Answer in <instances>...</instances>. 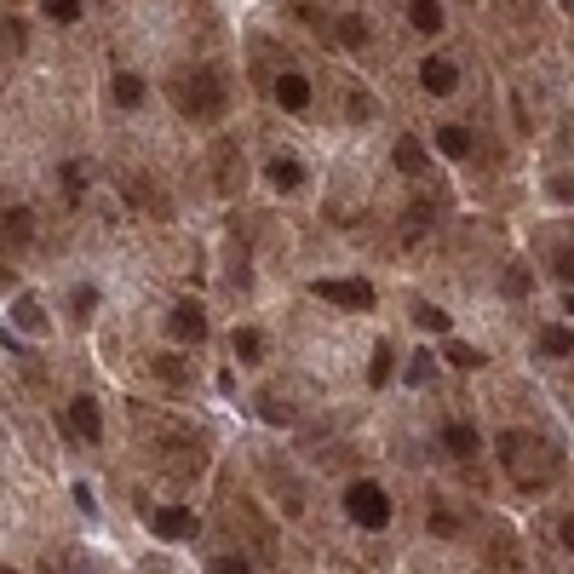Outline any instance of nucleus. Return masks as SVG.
<instances>
[{
    "instance_id": "f257e3e1",
    "label": "nucleus",
    "mask_w": 574,
    "mask_h": 574,
    "mask_svg": "<svg viewBox=\"0 0 574 574\" xmlns=\"http://www.w3.org/2000/svg\"><path fill=\"white\" fill-rule=\"evenodd\" d=\"M224 98H230V87H224V75H218L213 64L185 69V75L173 81V104L185 109V115H195V121H218L224 115Z\"/></svg>"
},
{
    "instance_id": "f03ea898",
    "label": "nucleus",
    "mask_w": 574,
    "mask_h": 574,
    "mask_svg": "<svg viewBox=\"0 0 574 574\" xmlns=\"http://www.w3.org/2000/svg\"><path fill=\"white\" fill-rule=\"evenodd\" d=\"M499 460H506V471L517 483H529V488H540L546 483V471H552V454H546L534 436H523V431H506L499 436Z\"/></svg>"
},
{
    "instance_id": "7ed1b4c3",
    "label": "nucleus",
    "mask_w": 574,
    "mask_h": 574,
    "mask_svg": "<svg viewBox=\"0 0 574 574\" xmlns=\"http://www.w3.org/2000/svg\"><path fill=\"white\" fill-rule=\"evenodd\" d=\"M345 511H350V523H362V529H385L390 523V494L380 483H350L345 488Z\"/></svg>"
},
{
    "instance_id": "20e7f679",
    "label": "nucleus",
    "mask_w": 574,
    "mask_h": 574,
    "mask_svg": "<svg viewBox=\"0 0 574 574\" xmlns=\"http://www.w3.org/2000/svg\"><path fill=\"white\" fill-rule=\"evenodd\" d=\"M316 299L339 304V311H373V287L362 282V276H327V282H316Z\"/></svg>"
},
{
    "instance_id": "39448f33",
    "label": "nucleus",
    "mask_w": 574,
    "mask_h": 574,
    "mask_svg": "<svg viewBox=\"0 0 574 574\" xmlns=\"http://www.w3.org/2000/svg\"><path fill=\"white\" fill-rule=\"evenodd\" d=\"M144 517H150V529L161 534V540H190V534H195V517L185 506H155V511L144 506Z\"/></svg>"
},
{
    "instance_id": "423d86ee",
    "label": "nucleus",
    "mask_w": 574,
    "mask_h": 574,
    "mask_svg": "<svg viewBox=\"0 0 574 574\" xmlns=\"http://www.w3.org/2000/svg\"><path fill=\"white\" fill-rule=\"evenodd\" d=\"M69 425H75L81 443H104V413H98L92 397H75V402H69Z\"/></svg>"
},
{
    "instance_id": "0eeeda50",
    "label": "nucleus",
    "mask_w": 574,
    "mask_h": 574,
    "mask_svg": "<svg viewBox=\"0 0 574 574\" xmlns=\"http://www.w3.org/2000/svg\"><path fill=\"white\" fill-rule=\"evenodd\" d=\"M167 334L185 339V345H201V339H207V316L195 311V304H173V316H167Z\"/></svg>"
},
{
    "instance_id": "6e6552de",
    "label": "nucleus",
    "mask_w": 574,
    "mask_h": 574,
    "mask_svg": "<svg viewBox=\"0 0 574 574\" xmlns=\"http://www.w3.org/2000/svg\"><path fill=\"white\" fill-rule=\"evenodd\" d=\"M420 81H425V92H436V98H448L460 87V69L448 64V58H425L420 64Z\"/></svg>"
},
{
    "instance_id": "1a4fd4ad",
    "label": "nucleus",
    "mask_w": 574,
    "mask_h": 574,
    "mask_svg": "<svg viewBox=\"0 0 574 574\" xmlns=\"http://www.w3.org/2000/svg\"><path fill=\"white\" fill-rule=\"evenodd\" d=\"M276 104L282 109H304L311 104V81H304L299 69H282V75H276Z\"/></svg>"
},
{
    "instance_id": "9d476101",
    "label": "nucleus",
    "mask_w": 574,
    "mask_h": 574,
    "mask_svg": "<svg viewBox=\"0 0 574 574\" xmlns=\"http://www.w3.org/2000/svg\"><path fill=\"white\" fill-rule=\"evenodd\" d=\"M569 350H574V334H569V327H563V322H552V327H540V357H552V362H563V357H569Z\"/></svg>"
},
{
    "instance_id": "9b49d317",
    "label": "nucleus",
    "mask_w": 574,
    "mask_h": 574,
    "mask_svg": "<svg viewBox=\"0 0 574 574\" xmlns=\"http://www.w3.org/2000/svg\"><path fill=\"white\" fill-rule=\"evenodd\" d=\"M408 18H413V29H420V35H443V6H436V0H413Z\"/></svg>"
},
{
    "instance_id": "f8f14e48",
    "label": "nucleus",
    "mask_w": 574,
    "mask_h": 574,
    "mask_svg": "<svg viewBox=\"0 0 574 574\" xmlns=\"http://www.w3.org/2000/svg\"><path fill=\"white\" fill-rule=\"evenodd\" d=\"M271 185L276 190H299L304 185V167L293 161V155H276V161H271Z\"/></svg>"
},
{
    "instance_id": "ddd939ff",
    "label": "nucleus",
    "mask_w": 574,
    "mask_h": 574,
    "mask_svg": "<svg viewBox=\"0 0 574 574\" xmlns=\"http://www.w3.org/2000/svg\"><path fill=\"white\" fill-rule=\"evenodd\" d=\"M12 322H18L23 334H46V316H41V304H35L29 293H23V299L12 304Z\"/></svg>"
},
{
    "instance_id": "4468645a",
    "label": "nucleus",
    "mask_w": 574,
    "mask_h": 574,
    "mask_svg": "<svg viewBox=\"0 0 574 574\" xmlns=\"http://www.w3.org/2000/svg\"><path fill=\"white\" fill-rule=\"evenodd\" d=\"M443 443H448V454H460V460H471V454H477V431H471V425H448V431H443Z\"/></svg>"
},
{
    "instance_id": "2eb2a0df",
    "label": "nucleus",
    "mask_w": 574,
    "mask_h": 574,
    "mask_svg": "<svg viewBox=\"0 0 574 574\" xmlns=\"http://www.w3.org/2000/svg\"><path fill=\"white\" fill-rule=\"evenodd\" d=\"M230 350H236L241 362H259V357H264V334H259V327H236V339H230Z\"/></svg>"
},
{
    "instance_id": "dca6fc26",
    "label": "nucleus",
    "mask_w": 574,
    "mask_h": 574,
    "mask_svg": "<svg viewBox=\"0 0 574 574\" xmlns=\"http://www.w3.org/2000/svg\"><path fill=\"white\" fill-rule=\"evenodd\" d=\"M436 150L460 161V155H471V132L466 127H436Z\"/></svg>"
},
{
    "instance_id": "f3484780",
    "label": "nucleus",
    "mask_w": 574,
    "mask_h": 574,
    "mask_svg": "<svg viewBox=\"0 0 574 574\" xmlns=\"http://www.w3.org/2000/svg\"><path fill=\"white\" fill-rule=\"evenodd\" d=\"M334 35H339V41H345V46H368V23H362L357 12H345V18L334 23Z\"/></svg>"
},
{
    "instance_id": "a211bd4d",
    "label": "nucleus",
    "mask_w": 574,
    "mask_h": 574,
    "mask_svg": "<svg viewBox=\"0 0 574 574\" xmlns=\"http://www.w3.org/2000/svg\"><path fill=\"white\" fill-rule=\"evenodd\" d=\"M397 167H402V173H425V144L420 138H402L397 144Z\"/></svg>"
},
{
    "instance_id": "6ab92c4d",
    "label": "nucleus",
    "mask_w": 574,
    "mask_h": 574,
    "mask_svg": "<svg viewBox=\"0 0 574 574\" xmlns=\"http://www.w3.org/2000/svg\"><path fill=\"white\" fill-rule=\"evenodd\" d=\"M454 368H483V350L477 345H466V339H448V350H443Z\"/></svg>"
},
{
    "instance_id": "aec40b11",
    "label": "nucleus",
    "mask_w": 574,
    "mask_h": 574,
    "mask_svg": "<svg viewBox=\"0 0 574 574\" xmlns=\"http://www.w3.org/2000/svg\"><path fill=\"white\" fill-rule=\"evenodd\" d=\"M115 104L121 109H138L144 104V81L138 75H115Z\"/></svg>"
},
{
    "instance_id": "412c9836",
    "label": "nucleus",
    "mask_w": 574,
    "mask_h": 574,
    "mask_svg": "<svg viewBox=\"0 0 574 574\" xmlns=\"http://www.w3.org/2000/svg\"><path fill=\"white\" fill-rule=\"evenodd\" d=\"M390 373H397V362H390V345L373 350V362H368V385H385Z\"/></svg>"
},
{
    "instance_id": "4be33fe9",
    "label": "nucleus",
    "mask_w": 574,
    "mask_h": 574,
    "mask_svg": "<svg viewBox=\"0 0 574 574\" xmlns=\"http://www.w3.org/2000/svg\"><path fill=\"white\" fill-rule=\"evenodd\" d=\"M413 322H420L425 334H448V311H436V304H420V311H413Z\"/></svg>"
},
{
    "instance_id": "5701e85b",
    "label": "nucleus",
    "mask_w": 574,
    "mask_h": 574,
    "mask_svg": "<svg viewBox=\"0 0 574 574\" xmlns=\"http://www.w3.org/2000/svg\"><path fill=\"white\" fill-rule=\"evenodd\" d=\"M218 190H236V144H218Z\"/></svg>"
},
{
    "instance_id": "b1692460",
    "label": "nucleus",
    "mask_w": 574,
    "mask_h": 574,
    "mask_svg": "<svg viewBox=\"0 0 574 574\" xmlns=\"http://www.w3.org/2000/svg\"><path fill=\"white\" fill-rule=\"evenodd\" d=\"M431 373H436V362H431V350H420V357L408 362V385H431Z\"/></svg>"
},
{
    "instance_id": "393cba45",
    "label": "nucleus",
    "mask_w": 574,
    "mask_h": 574,
    "mask_svg": "<svg viewBox=\"0 0 574 574\" xmlns=\"http://www.w3.org/2000/svg\"><path fill=\"white\" fill-rule=\"evenodd\" d=\"M46 18H52V23H75L81 18V0H46Z\"/></svg>"
},
{
    "instance_id": "a878e982",
    "label": "nucleus",
    "mask_w": 574,
    "mask_h": 574,
    "mask_svg": "<svg viewBox=\"0 0 574 574\" xmlns=\"http://www.w3.org/2000/svg\"><path fill=\"white\" fill-rule=\"evenodd\" d=\"M350 121H373V98L368 92H350Z\"/></svg>"
},
{
    "instance_id": "bb28decb",
    "label": "nucleus",
    "mask_w": 574,
    "mask_h": 574,
    "mask_svg": "<svg viewBox=\"0 0 574 574\" xmlns=\"http://www.w3.org/2000/svg\"><path fill=\"white\" fill-rule=\"evenodd\" d=\"M64 185H69V195H81V190H87V167L69 161V167H64Z\"/></svg>"
},
{
    "instance_id": "cd10ccee",
    "label": "nucleus",
    "mask_w": 574,
    "mask_h": 574,
    "mask_svg": "<svg viewBox=\"0 0 574 574\" xmlns=\"http://www.w3.org/2000/svg\"><path fill=\"white\" fill-rule=\"evenodd\" d=\"M6 241H29V213H12L6 218Z\"/></svg>"
},
{
    "instance_id": "c85d7f7f",
    "label": "nucleus",
    "mask_w": 574,
    "mask_h": 574,
    "mask_svg": "<svg viewBox=\"0 0 574 574\" xmlns=\"http://www.w3.org/2000/svg\"><path fill=\"white\" fill-rule=\"evenodd\" d=\"M213 574H253L241 557H213Z\"/></svg>"
},
{
    "instance_id": "c756f323",
    "label": "nucleus",
    "mask_w": 574,
    "mask_h": 574,
    "mask_svg": "<svg viewBox=\"0 0 574 574\" xmlns=\"http://www.w3.org/2000/svg\"><path fill=\"white\" fill-rule=\"evenodd\" d=\"M92 304H98V293H92V287H81V293H75V316H81V322L92 316Z\"/></svg>"
},
{
    "instance_id": "7c9ffc66",
    "label": "nucleus",
    "mask_w": 574,
    "mask_h": 574,
    "mask_svg": "<svg viewBox=\"0 0 574 574\" xmlns=\"http://www.w3.org/2000/svg\"><path fill=\"white\" fill-rule=\"evenodd\" d=\"M557 282H574V248L557 253Z\"/></svg>"
},
{
    "instance_id": "2f4dec72",
    "label": "nucleus",
    "mask_w": 574,
    "mask_h": 574,
    "mask_svg": "<svg viewBox=\"0 0 574 574\" xmlns=\"http://www.w3.org/2000/svg\"><path fill=\"white\" fill-rule=\"evenodd\" d=\"M0 35H6L12 46H23V23H18V18H6V23H0Z\"/></svg>"
},
{
    "instance_id": "473e14b6",
    "label": "nucleus",
    "mask_w": 574,
    "mask_h": 574,
    "mask_svg": "<svg viewBox=\"0 0 574 574\" xmlns=\"http://www.w3.org/2000/svg\"><path fill=\"white\" fill-rule=\"evenodd\" d=\"M431 529H436V534H460V523L448 517V511H436V517H431Z\"/></svg>"
},
{
    "instance_id": "72a5a7b5",
    "label": "nucleus",
    "mask_w": 574,
    "mask_h": 574,
    "mask_svg": "<svg viewBox=\"0 0 574 574\" xmlns=\"http://www.w3.org/2000/svg\"><path fill=\"white\" fill-rule=\"evenodd\" d=\"M552 195L557 201H574V178H552Z\"/></svg>"
},
{
    "instance_id": "f704fd0d",
    "label": "nucleus",
    "mask_w": 574,
    "mask_h": 574,
    "mask_svg": "<svg viewBox=\"0 0 574 574\" xmlns=\"http://www.w3.org/2000/svg\"><path fill=\"white\" fill-rule=\"evenodd\" d=\"M557 534H563V546H569V552H574V511H569V517H563V529H557Z\"/></svg>"
},
{
    "instance_id": "c9c22d12",
    "label": "nucleus",
    "mask_w": 574,
    "mask_h": 574,
    "mask_svg": "<svg viewBox=\"0 0 574 574\" xmlns=\"http://www.w3.org/2000/svg\"><path fill=\"white\" fill-rule=\"evenodd\" d=\"M46 574H75V569H69V563H58V557H52V563H46Z\"/></svg>"
},
{
    "instance_id": "e433bc0d",
    "label": "nucleus",
    "mask_w": 574,
    "mask_h": 574,
    "mask_svg": "<svg viewBox=\"0 0 574 574\" xmlns=\"http://www.w3.org/2000/svg\"><path fill=\"white\" fill-rule=\"evenodd\" d=\"M563 311H574V293H569V299H563Z\"/></svg>"
},
{
    "instance_id": "4c0bfd02",
    "label": "nucleus",
    "mask_w": 574,
    "mask_h": 574,
    "mask_svg": "<svg viewBox=\"0 0 574 574\" xmlns=\"http://www.w3.org/2000/svg\"><path fill=\"white\" fill-rule=\"evenodd\" d=\"M0 574H18V569H0Z\"/></svg>"
}]
</instances>
